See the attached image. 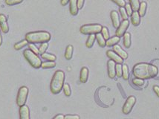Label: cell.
Segmentation results:
<instances>
[{"label":"cell","instance_id":"obj_1","mask_svg":"<svg viewBox=\"0 0 159 119\" xmlns=\"http://www.w3.org/2000/svg\"><path fill=\"white\" fill-rule=\"evenodd\" d=\"M133 75L136 78L150 79L155 77L158 74V69L155 66L146 63H138L132 70Z\"/></svg>","mask_w":159,"mask_h":119},{"label":"cell","instance_id":"obj_2","mask_svg":"<svg viewBox=\"0 0 159 119\" xmlns=\"http://www.w3.org/2000/svg\"><path fill=\"white\" fill-rule=\"evenodd\" d=\"M65 80V73L61 70H57L55 72L52 82H51L50 89L51 92L53 94H59L63 88Z\"/></svg>","mask_w":159,"mask_h":119},{"label":"cell","instance_id":"obj_3","mask_svg":"<svg viewBox=\"0 0 159 119\" xmlns=\"http://www.w3.org/2000/svg\"><path fill=\"white\" fill-rule=\"evenodd\" d=\"M25 39L30 43H43L51 39V34L47 32H29L25 35Z\"/></svg>","mask_w":159,"mask_h":119},{"label":"cell","instance_id":"obj_4","mask_svg":"<svg viewBox=\"0 0 159 119\" xmlns=\"http://www.w3.org/2000/svg\"><path fill=\"white\" fill-rule=\"evenodd\" d=\"M23 55L25 60L30 63V65L32 67L35 68V69H39L41 67L42 60L38 57L37 54H34L33 52H31L30 49H25L23 52Z\"/></svg>","mask_w":159,"mask_h":119},{"label":"cell","instance_id":"obj_5","mask_svg":"<svg viewBox=\"0 0 159 119\" xmlns=\"http://www.w3.org/2000/svg\"><path fill=\"white\" fill-rule=\"evenodd\" d=\"M102 25L100 24H89L81 26L80 32L83 34H97L100 33L102 30Z\"/></svg>","mask_w":159,"mask_h":119},{"label":"cell","instance_id":"obj_6","mask_svg":"<svg viewBox=\"0 0 159 119\" xmlns=\"http://www.w3.org/2000/svg\"><path fill=\"white\" fill-rule=\"evenodd\" d=\"M28 95V89L26 86H22L19 89L16 97V103L19 107L25 105Z\"/></svg>","mask_w":159,"mask_h":119},{"label":"cell","instance_id":"obj_7","mask_svg":"<svg viewBox=\"0 0 159 119\" xmlns=\"http://www.w3.org/2000/svg\"><path fill=\"white\" fill-rule=\"evenodd\" d=\"M136 99L134 96H130L127 98L126 100V103H124L123 105V109H122V111H123V113L125 115H128L129 113H130V112L132 110L133 106L135 105V103Z\"/></svg>","mask_w":159,"mask_h":119},{"label":"cell","instance_id":"obj_8","mask_svg":"<svg viewBox=\"0 0 159 119\" xmlns=\"http://www.w3.org/2000/svg\"><path fill=\"white\" fill-rule=\"evenodd\" d=\"M129 25H130V22H129L128 19L123 20V22L120 24L119 27L117 28V30H116V36L119 37H123V34L126 33V31L127 30V28H128Z\"/></svg>","mask_w":159,"mask_h":119},{"label":"cell","instance_id":"obj_9","mask_svg":"<svg viewBox=\"0 0 159 119\" xmlns=\"http://www.w3.org/2000/svg\"><path fill=\"white\" fill-rule=\"evenodd\" d=\"M115 62L110 60L107 63V68H108V75L110 78H114L116 76L115 73Z\"/></svg>","mask_w":159,"mask_h":119},{"label":"cell","instance_id":"obj_10","mask_svg":"<svg viewBox=\"0 0 159 119\" xmlns=\"http://www.w3.org/2000/svg\"><path fill=\"white\" fill-rule=\"evenodd\" d=\"M106 55H107V57L109 59L113 60V61L115 62V63H119V64H121V63H123V60L122 59L119 55H117L114 51H107V52H106Z\"/></svg>","mask_w":159,"mask_h":119},{"label":"cell","instance_id":"obj_11","mask_svg":"<svg viewBox=\"0 0 159 119\" xmlns=\"http://www.w3.org/2000/svg\"><path fill=\"white\" fill-rule=\"evenodd\" d=\"M0 28L2 32L5 34L8 33L9 31L8 22H7V18L4 14H0Z\"/></svg>","mask_w":159,"mask_h":119},{"label":"cell","instance_id":"obj_12","mask_svg":"<svg viewBox=\"0 0 159 119\" xmlns=\"http://www.w3.org/2000/svg\"><path fill=\"white\" fill-rule=\"evenodd\" d=\"M19 118L20 119H30V110L28 106H26L25 104L20 107Z\"/></svg>","mask_w":159,"mask_h":119},{"label":"cell","instance_id":"obj_13","mask_svg":"<svg viewBox=\"0 0 159 119\" xmlns=\"http://www.w3.org/2000/svg\"><path fill=\"white\" fill-rule=\"evenodd\" d=\"M111 19H112V25L114 26V28H117L120 25V19H119V15L117 14V11H112L110 14Z\"/></svg>","mask_w":159,"mask_h":119},{"label":"cell","instance_id":"obj_14","mask_svg":"<svg viewBox=\"0 0 159 119\" xmlns=\"http://www.w3.org/2000/svg\"><path fill=\"white\" fill-rule=\"evenodd\" d=\"M113 51H114L117 55H119L123 60H126L128 57V54L126 53L124 50H123L122 48L120 47V46H118L117 44L113 46Z\"/></svg>","mask_w":159,"mask_h":119},{"label":"cell","instance_id":"obj_15","mask_svg":"<svg viewBox=\"0 0 159 119\" xmlns=\"http://www.w3.org/2000/svg\"><path fill=\"white\" fill-rule=\"evenodd\" d=\"M69 10L72 16H76L78 14V7L77 0H70L69 1Z\"/></svg>","mask_w":159,"mask_h":119},{"label":"cell","instance_id":"obj_16","mask_svg":"<svg viewBox=\"0 0 159 119\" xmlns=\"http://www.w3.org/2000/svg\"><path fill=\"white\" fill-rule=\"evenodd\" d=\"M89 77V69L86 67H83L80 71V80L83 83L87 82Z\"/></svg>","mask_w":159,"mask_h":119},{"label":"cell","instance_id":"obj_17","mask_svg":"<svg viewBox=\"0 0 159 119\" xmlns=\"http://www.w3.org/2000/svg\"><path fill=\"white\" fill-rule=\"evenodd\" d=\"M132 23L134 26H138L140 24V16H139V14L138 11H134L131 16Z\"/></svg>","mask_w":159,"mask_h":119},{"label":"cell","instance_id":"obj_18","mask_svg":"<svg viewBox=\"0 0 159 119\" xmlns=\"http://www.w3.org/2000/svg\"><path fill=\"white\" fill-rule=\"evenodd\" d=\"M123 45L126 49H129L131 46V35L128 32H126L123 34Z\"/></svg>","mask_w":159,"mask_h":119},{"label":"cell","instance_id":"obj_19","mask_svg":"<svg viewBox=\"0 0 159 119\" xmlns=\"http://www.w3.org/2000/svg\"><path fill=\"white\" fill-rule=\"evenodd\" d=\"M119 42H120V37H112L109 38L108 40H106V46H109V47H110V46H114L115 45H117Z\"/></svg>","mask_w":159,"mask_h":119},{"label":"cell","instance_id":"obj_20","mask_svg":"<svg viewBox=\"0 0 159 119\" xmlns=\"http://www.w3.org/2000/svg\"><path fill=\"white\" fill-rule=\"evenodd\" d=\"M146 11H147V3L145 2H142L140 3V6L138 8V14L140 17L145 16Z\"/></svg>","mask_w":159,"mask_h":119},{"label":"cell","instance_id":"obj_21","mask_svg":"<svg viewBox=\"0 0 159 119\" xmlns=\"http://www.w3.org/2000/svg\"><path fill=\"white\" fill-rule=\"evenodd\" d=\"M95 36H96V39H97V42H98L99 46L102 48L105 47V46H106V40L104 39L103 35H102L100 33H98V34H95Z\"/></svg>","mask_w":159,"mask_h":119},{"label":"cell","instance_id":"obj_22","mask_svg":"<svg viewBox=\"0 0 159 119\" xmlns=\"http://www.w3.org/2000/svg\"><path fill=\"white\" fill-rule=\"evenodd\" d=\"M73 46L72 45H69L67 46L66 49V52H65V57H66V60H69L72 59V55H73Z\"/></svg>","mask_w":159,"mask_h":119},{"label":"cell","instance_id":"obj_23","mask_svg":"<svg viewBox=\"0 0 159 119\" xmlns=\"http://www.w3.org/2000/svg\"><path fill=\"white\" fill-rule=\"evenodd\" d=\"M95 39H96V36H95V34L89 35V37L87 39V41H86V47L89 48V49H91V48L93 46L94 43H95Z\"/></svg>","mask_w":159,"mask_h":119},{"label":"cell","instance_id":"obj_24","mask_svg":"<svg viewBox=\"0 0 159 119\" xmlns=\"http://www.w3.org/2000/svg\"><path fill=\"white\" fill-rule=\"evenodd\" d=\"M28 44V42L26 40V39H23V40L20 41V42H18L17 43H16L14 45V49L16 50H21L22 48H24L25 46H26Z\"/></svg>","mask_w":159,"mask_h":119},{"label":"cell","instance_id":"obj_25","mask_svg":"<svg viewBox=\"0 0 159 119\" xmlns=\"http://www.w3.org/2000/svg\"><path fill=\"white\" fill-rule=\"evenodd\" d=\"M129 76H130V72L129 69L126 65L122 66V77L124 80H128Z\"/></svg>","mask_w":159,"mask_h":119},{"label":"cell","instance_id":"obj_26","mask_svg":"<svg viewBox=\"0 0 159 119\" xmlns=\"http://www.w3.org/2000/svg\"><path fill=\"white\" fill-rule=\"evenodd\" d=\"M42 59L47 60L48 61H55L56 60V56L52 54L49 53H44L42 54H41Z\"/></svg>","mask_w":159,"mask_h":119},{"label":"cell","instance_id":"obj_27","mask_svg":"<svg viewBox=\"0 0 159 119\" xmlns=\"http://www.w3.org/2000/svg\"><path fill=\"white\" fill-rule=\"evenodd\" d=\"M56 66V63L54 61H46L42 63L41 67L42 69H51V68H54Z\"/></svg>","mask_w":159,"mask_h":119},{"label":"cell","instance_id":"obj_28","mask_svg":"<svg viewBox=\"0 0 159 119\" xmlns=\"http://www.w3.org/2000/svg\"><path fill=\"white\" fill-rule=\"evenodd\" d=\"M130 2L132 8V11H138L139 6H140V1L139 0H130Z\"/></svg>","mask_w":159,"mask_h":119},{"label":"cell","instance_id":"obj_29","mask_svg":"<svg viewBox=\"0 0 159 119\" xmlns=\"http://www.w3.org/2000/svg\"><path fill=\"white\" fill-rule=\"evenodd\" d=\"M48 47H49V43L48 42H43V43H41L40 46L39 48V53L40 54H42L45 53L46 50L48 49Z\"/></svg>","mask_w":159,"mask_h":119},{"label":"cell","instance_id":"obj_30","mask_svg":"<svg viewBox=\"0 0 159 119\" xmlns=\"http://www.w3.org/2000/svg\"><path fill=\"white\" fill-rule=\"evenodd\" d=\"M23 2V0H5V3L8 6H12V5H18Z\"/></svg>","mask_w":159,"mask_h":119},{"label":"cell","instance_id":"obj_31","mask_svg":"<svg viewBox=\"0 0 159 119\" xmlns=\"http://www.w3.org/2000/svg\"><path fill=\"white\" fill-rule=\"evenodd\" d=\"M115 73L117 77H122V65L117 63L115 65Z\"/></svg>","mask_w":159,"mask_h":119},{"label":"cell","instance_id":"obj_32","mask_svg":"<svg viewBox=\"0 0 159 119\" xmlns=\"http://www.w3.org/2000/svg\"><path fill=\"white\" fill-rule=\"evenodd\" d=\"M101 34L103 35V37H104V39L106 40H108L109 39V30L106 27H103L101 30Z\"/></svg>","mask_w":159,"mask_h":119},{"label":"cell","instance_id":"obj_33","mask_svg":"<svg viewBox=\"0 0 159 119\" xmlns=\"http://www.w3.org/2000/svg\"><path fill=\"white\" fill-rule=\"evenodd\" d=\"M63 91H64L65 95H66L67 97H69V96L71 95V94H72L71 88L68 83H64V85H63Z\"/></svg>","mask_w":159,"mask_h":119},{"label":"cell","instance_id":"obj_34","mask_svg":"<svg viewBox=\"0 0 159 119\" xmlns=\"http://www.w3.org/2000/svg\"><path fill=\"white\" fill-rule=\"evenodd\" d=\"M28 48H29L30 50L31 51V52H33L34 53L36 54H39V49H37V46H35L34 44L33 43H30L29 45H28Z\"/></svg>","mask_w":159,"mask_h":119},{"label":"cell","instance_id":"obj_35","mask_svg":"<svg viewBox=\"0 0 159 119\" xmlns=\"http://www.w3.org/2000/svg\"><path fill=\"white\" fill-rule=\"evenodd\" d=\"M132 83H134L135 86H141L144 85V80L143 79H140V78H135L132 80Z\"/></svg>","mask_w":159,"mask_h":119},{"label":"cell","instance_id":"obj_36","mask_svg":"<svg viewBox=\"0 0 159 119\" xmlns=\"http://www.w3.org/2000/svg\"><path fill=\"white\" fill-rule=\"evenodd\" d=\"M119 11H120V16H121L122 19H123V20H126V19H127V18H128V15H127V14H126V10H125V8H120Z\"/></svg>","mask_w":159,"mask_h":119},{"label":"cell","instance_id":"obj_37","mask_svg":"<svg viewBox=\"0 0 159 119\" xmlns=\"http://www.w3.org/2000/svg\"><path fill=\"white\" fill-rule=\"evenodd\" d=\"M125 10H126V14H127L128 16H131L133 13V11L130 4H126V5H125Z\"/></svg>","mask_w":159,"mask_h":119},{"label":"cell","instance_id":"obj_38","mask_svg":"<svg viewBox=\"0 0 159 119\" xmlns=\"http://www.w3.org/2000/svg\"><path fill=\"white\" fill-rule=\"evenodd\" d=\"M113 2L116 4V5H118L120 8H124L125 5H126V2L125 0H112Z\"/></svg>","mask_w":159,"mask_h":119},{"label":"cell","instance_id":"obj_39","mask_svg":"<svg viewBox=\"0 0 159 119\" xmlns=\"http://www.w3.org/2000/svg\"><path fill=\"white\" fill-rule=\"evenodd\" d=\"M64 119H80V116L77 115H67Z\"/></svg>","mask_w":159,"mask_h":119},{"label":"cell","instance_id":"obj_40","mask_svg":"<svg viewBox=\"0 0 159 119\" xmlns=\"http://www.w3.org/2000/svg\"><path fill=\"white\" fill-rule=\"evenodd\" d=\"M85 0H77V3L78 9H82L84 5Z\"/></svg>","mask_w":159,"mask_h":119},{"label":"cell","instance_id":"obj_41","mask_svg":"<svg viewBox=\"0 0 159 119\" xmlns=\"http://www.w3.org/2000/svg\"><path fill=\"white\" fill-rule=\"evenodd\" d=\"M153 90H154V92H155L156 95L159 97V86H153Z\"/></svg>","mask_w":159,"mask_h":119},{"label":"cell","instance_id":"obj_42","mask_svg":"<svg viewBox=\"0 0 159 119\" xmlns=\"http://www.w3.org/2000/svg\"><path fill=\"white\" fill-rule=\"evenodd\" d=\"M64 118H65V116L63 115L59 114V115H57L55 116L53 119H64Z\"/></svg>","mask_w":159,"mask_h":119},{"label":"cell","instance_id":"obj_43","mask_svg":"<svg viewBox=\"0 0 159 119\" xmlns=\"http://www.w3.org/2000/svg\"><path fill=\"white\" fill-rule=\"evenodd\" d=\"M69 1H70V0H61V5H62V6H66V5L69 3Z\"/></svg>","mask_w":159,"mask_h":119},{"label":"cell","instance_id":"obj_44","mask_svg":"<svg viewBox=\"0 0 159 119\" xmlns=\"http://www.w3.org/2000/svg\"><path fill=\"white\" fill-rule=\"evenodd\" d=\"M2 44V34H1V32H0V46Z\"/></svg>","mask_w":159,"mask_h":119}]
</instances>
